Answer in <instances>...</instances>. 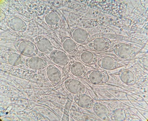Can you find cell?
<instances>
[{
    "instance_id": "obj_4",
    "label": "cell",
    "mask_w": 148,
    "mask_h": 121,
    "mask_svg": "<svg viewBox=\"0 0 148 121\" xmlns=\"http://www.w3.org/2000/svg\"><path fill=\"white\" fill-rule=\"evenodd\" d=\"M88 47L96 52H104L110 49L112 42L110 40L104 37H97L87 43Z\"/></svg>"
},
{
    "instance_id": "obj_18",
    "label": "cell",
    "mask_w": 148,
    "mask_h": 121,
    "mask_svg": "<svg viewBox=\"0 0 148 121\" xmlns=\"http://www.w3.org/2000/svg\"><path fill=\"white\" fill-rule=\"evenodd\" d=\"M6 61L10 66L17 67L23 66L25 64V60L23 58V56L18 52H10L5 54Z\"/></svg>"
},
{
    "instance_id": "obj_19",
    "label": "cell",
    "mask_w": 148,
    "mask_h": 121,
    "mask_svg": "<svg viewBox=\"0 0 148 121\" xmlns=\"http://www.w3.org/2000/svg\"><path fill=\"white\" fill-rule=\"evenodd\" d=\"M62 46L65 52L69 54H75L78 52L77 43L70 36H65L62 40Z\"/></svg>"
},
{
    "instance_id": "obj_5",
    "label": "cell",
    "mask_w": 148,
    "mask_h": 121,
    "mask_svg": "<svg viewBox=\"0 0 148 121\" xmlns=\"http://www.w3.org/2000/svg\"><path fill=\"white\" fill-rule=\"evenodd\" d=\"M51 60L56 66L66 67L71 62V59L64 51L54 49L49 54Z\"/></svg>"
},
{
    "instance_id": "obj_21",
    "label": "cell",
    "mask_w": 148,
    "mask_h": 121,
    "mask_svg": "<svg viewBox=\"0 0 148 121\" xmlns=\"http://www.w3.org/2000/svg\"><path fill=\"white\" fill-rule=\"evenodd\" d=\"M111 119L113 120H125L126 119V113L122 108H118L112 111V113L110 116Z\"/></svg>"
},
{
    "instance_id": "obj_16",
    "label": "cell",
    "mask_w": 148,
    "mask_h": 121,
    "mask_svg": "<svg viewBox=\"0 0 148 121\" xmlns=\"http://www.w3.org/2000/svg\"><path fill=\"white\" fill-rule=\"evenodd\" d=\"M92 108L95 115L99 119L104 120L110 119V111L104 104L96 102Z\"/></svg>"
},
{
    "instance_id": "obj_8",
    "label": "cell",
    "mask_w": 148,
    "mask_h": 121,
    "mask_svg": "<svg viewBox=\"0 0 148 121\" xmlns=\"http://www.w3.org/2000/svg\"><path fill=\"white\" fill-rule=\"evenodd\" d=\"M64 87L69 92L75 95L86 92L85 85L79 80L74 78L66 79L64 82Z\"/></svg>"
},
{
    "instance_id": "obj_13",
    "label": "cell",
    "mask_w": 148,
    "mask_h": 121,
    "mask_svg": "<svg viewBox=\"0 0 148 121\" xmlns=\"http://www.w3.org/2000/svg\"><path fill=\"white\" fill-rule=\"evenodd\" d=\"M97 64L100 68L106 71H113L120 66L117 60L114 57L109 55H105L98 59Z\"/></svg>"
},
{
    "instance_id": "obj_9",
    "label": "cell",
    "mask_w": 148,
    "mask_h": 121,
    "mask_svg": "<svg viewBox=\"0 0 148 121\" xmlns=\"http://www.w3.org/2000/svg\"><path fill=\"white\" fill-rule=\"evenodd\" d=\"M34 43L38 52L42 53L49 54L54 50V46L52 43L45 36L39 35L36 36L34 39Z\"/></svg>"
},
{
    "instance_id": "obj_22",
    "label": "cell",
    "mask_w": 148,
    "mask_h": 121,
    "mask_svg": "<svg viewBox=\"0 0 148 121\" xmlns=\"http://www.w3.org/2000/svg\"><path fill=\"white\" fill-rule=\"evenodd\" d=\"M71 108V103L69 101H68L66 104V106H65L64 108L62 120H69V119H70L69 113H70Z\"/></svg>"
},
{
    "instance_id": "obj_1",
    "label": "cell",
    "mask_w": 148,
    "mask_h": 121,
    "mask_svg": "<svg viewBox=\"0 0 148 121\" xmlns=\"http://www.w3.org/2000/svg\"><path fill=\"white\" fill-rule=\"evenodd\" d=\"M14 46L17 52L23 57H33L38 53V50L35 43L29 40H18L15 43Z\"/></svg>"
},
{
    "instance_id": "obj_3",
    "label": "cell",
    "mask_w": 148,
    "mask_h": 121,
    "mask_svg": "<svg viewBox=\"0 0 148 121\" xmlns=\"http://www.w3.org/2000/svg\"><path fill=\"white\" fill-rule=\"evenodd\" d=\"M86 77L91 84L95 85L104 84L108 82L109 79L107 72L99 69H91L87 71Z\"/></svg>"
},
{
    "instance_id": "obj_12",
    "label": "cell",
    "mask_w": 148,
    "mask_h": 121,
    "mask_svg": "<svg viewBox=\"0 0 148 121\" xmlns=\"http://www.w3.org/2000/svg\"><path fill=\"white\" fill-rule=\"evenodd\" d=\"M7 24L10 29L18 33H23L27 29V25L25 21L17 16L9 17L7 20Z\"/></svg>"
},
{
    "instance_id": "obj_2",
    "label": "cell",
    "mask_w": 148,
    "mask_h": 121,
    "mask_svg": "<svg viewBox=\"0 0 148 121\" xmlns=\"http://www.w3.org/2000/svg\"><path fill=\"white\" fill-rule=\"evenodd\" d=\"M113 52L117 57L121 59H131L135 56L136 53L132 46L125 43H119L113 48Z\"/></svg>"
},
{
    "instance_id": "obj_17",
    "label": "cell",
    "mask_w": 148,
    "mask_h": 121,
    "mask_svg": "<svg viewBox=\"0 0 148 121\" xmlns=\"http://www.w3.org/2000/svg\"><path fill=\"white\" fill-rule=\"evenodd\" d=\"M119 77L123 83L128 86L135 85L136 82L135 74L127 69L121 70L119 73Z\"/></svg>"
},
{
    "instance_id": "obj_14",
    "label": "cell",
    "mask_w": 148,
    "mask_h": 121,
    "mask_svg": "<svg viewBox=\"0 0 148 121\" xmlns=\"http://www.w3.org/2000/svg\"><path fill=\"white\" fill-rule=\"evenodd\" d=\"M45 22L46 25L53 29H59L61 25V17L54 11H49L46 13Z\"/></svg>"
},
{
    "instance_id": "obj_11",
    "label": "cell",
    "mask_w": 148,
    "mask_h": 121,
    "mask_svg": "<svg viewBox=\"0 0 148 121\" xmlns=\"http://www.w3.org/2000/svg\"><path fill=\"white\" fill-rule=\"evenodd\" d=\"M48 63L45 59L37 56L27 58L25 59V66L34 71L44 70L48 66Z\"/></svg>"
},
{
    "instance_id": "obj_6",
    "label": "cell",
    "mask_w": 148,
    "mask_h": 121,
    "mask_svg": "<svg viewBox=\"0 0 148 121\" xmlns=\"http://www.w3.org/2000/svg\"><path fill=\"white\" fill-rule=\"evenodd\" d=\"M71 38L77 43L86 44L90 41V35L88 32L81 27H75L71 29L70 31Z\"/></svg>"
},
{
    "instance_id": "obj_10",
    "label": "cell",
    "mask_w": 148,
    "mask_h": 121,
    "mask_svg": "<svg viewBox=\"0 0 148 121\" xmlns=\"http://www.w3.org/2000/svg\"><path fill=\"white\" fill-rule=\"evenodd\" d=\"M69 72L78 78L86 77V69L85 65L80 60H71L69 64Z\"/></svg>"
},
{
    "instance_id": "obj_20",
    "label": "cell",
    "mask_w": 148,
    "mask_h": 121,
    "mask_svg": "<svg viewBox=\"0 0 148 121\" xmlns=\"http://www.w3.org/2000/svg\"><path fill=\"white\" fill-rule=\"evenodd\" d=\"M79 58L80 61L85 65H94L98 62L96 55L88 50L82 51L79 54Z\"/></svg>"
},
{
    "instance_id": "obj_7",
    "label": "cell",
    "mask_w": 148,
    "mask_h": 121,
    "mask_svg": "<svg viewBox=\"0 0 148 121\" xmlns=\"http://www.w3.org/2000/svg\"><path fill=\"white\" fill-rule=\"evenodd\" d=\"M45 72L48 80L54 84H58L62 80V73L61 70L54 64H48L45 69Z\"/></svg>"
},
{
    "instance_id": "obj_15",
    "label": "cell",
    "mask_w": 148,
    "mask_h": 121,
    "mask_svg": "<svg viewBox=\"0 0 148 121\" xmlns=\"http://www.w3.org/2000/svg\"><path fill=\"white\" fill-rule=\"evenodd\" d=\"M74 102L82 108L91 109L95 104V100L86 94L85 93L75 95L73 98Z\"/></svg>"
}]
</instances>
